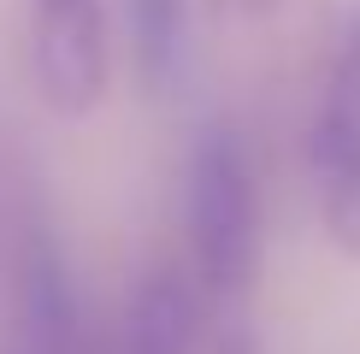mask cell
<instances>
[{
	"mask_svg": "<svg viewBox=\"0 0 360 354\" xmlns=\"http://www.w3.org/2000/svg\"><path fill=\"white\" fill-rule=\"evenodd\" d=\"M184 225H189V272L201 295L236 301L260 277V183L248 142L231 118H207L189 148L184 177Z\"/></svg>",
	"mask_w": 360,
	"mask_h": 354,
	"instance_id": "cell-1",
	"label": "cell"
},
{
	"mask_svg": "<svg viewBox=\"0 0 360 354\" xmlns=\"http://www.w3.org/2000/svg\"><path fill=\"white\" fill-rule=\"evenodd\" d=\"M307 177L331 248L360 260V6L337 24L325 59L319 107L307 124Z\"/></svg>",
	"mask_w": 360,
	"mask_h": 354,
	"instance_id": "cell-2",
	"label": "cell"
},
{
	"mask_svg": "<svg viewBox=\"0 0 360 354\" xmlns=\"http://www.w3.org/2000/svg\"><path fill=\"white\" fill-rule=\"evenodd\" d=\"M30 71L59 118L95 112L112 77L101 0H30Z\"/></svg>",
	"mask_w": 360,
	"mask_h": 354,
	"instance_id": "cell-3",
	"label": "cell"
},
{
	"mask_svg": "<svg viewBox=\"0 0 360 354\" xmlns=\"http://www.w3.org/2000/svg\"><path fill=\"white\" fill-rule=\"evenodd\" d=\"M118 354H195L201 348V284L189 266H154L136 277L112 324Z\"/></svg>",
	"mask_w": 360,
	"mask_h": 354,
	"instance_id": "cell-4",
	"label": "cell"
},
{
	"mask_svg": "<svg viewBox=\"0 0 360 354\" xmlns=\"http://www.w3.org/2000/svg\"><path fill=\"white\" fill-rule=\"evenodd\" d=\"M136 65L154 88H166L184 71V0H124Z\"/></svg>",
	"mask_w": 360,
	"mask_h": 354,
	"instance_id": "cell-5",
	"label": "cell"
},
{
	"mask_svg": "<svg viewBox=\"0 0 360 354\" xmlns=\"http://www.w3.org/2000/svg\"><path fill=\"white\" fill-rule=\"evenodd\" d=\"M213 354H266V348H260V336H254L248 324H231V331L219 336V348H213Z\"/></svg>",
	"mask_w": 360,
	"mask_h": 354,
	"instance_id": "cell-6",
	"label": "cell"
},
{
	"mask_svg": "<svg viewBox=\"0 0 360 354\" xmlns=\"http://www.w3.org/2000/svg\"><path fill=\"white\" fill-rule=\"evenodd\" d=\"M248 6H254V12H272V6H278V0H248Z\"/></svg>",
	"mask_w": 360,
	"mask_h": 354,
	"instance_id": "cell-7",
	"label": "cell"
}]
</instances>
